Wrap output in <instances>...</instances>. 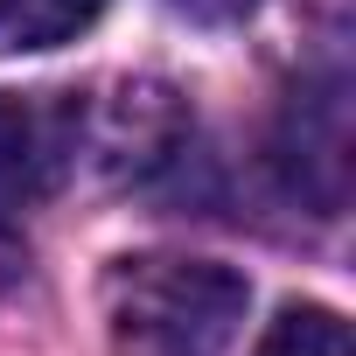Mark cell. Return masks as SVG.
<instances>
[{
	"label": "cell",
	"instance_id": "obj_1",
	"mask_svg": "<svg viewBox=\"0 0 356 356\" xmlns=\"http://www.w3.org/2000/svg\"><path fill=\"white\" fill-rule=\"evenodd\" d=\"M252 286L217 259L147 252L119 259L105 280V335L112 356H224L245 321Z\"/></svg>",
	"mask_w": 356,
	"mask_h": 356
},
{
	"label": "cell",
	"instance_id": "obj_3",
	"mask_svg": "<svg viewBox=\"0 0 356 356\" xmlns=\"http://www.w3.org/2000/svg\"><path fill=\"white\" fill-rule=\"evenodd\" d=\"M105 15V0H0V49H56Z\"/></svg>",
	"mask_w": 356,
	"mask_h": 356
},
{
	"label": "cell",
	"instance_id": "obj_5",
	"mask_svg": "<svg viewBox=\"0 0 356 356\" xmlns=\"http://www.w3.org/2000/svg\"><path fill=\"white\" fill-rule=\"evenodd\" d=\"M175 8H189V15H210V22H224V15H245L252 0H175Z\"/></svg>",
	"mask_w": 356,
	"mask_h": 356
},
{
	"label": "cell",
	"instance_id": "obj_4",
	"mask_svg": "<svg viewBox=\"0 0 356 356\" xmlns=\"http://www.w3.org/2000/svg\"><path fill=\"white\" fill-rule=\"evenodd\" d=\"M259 356H349V321L335 307H280Z\"/></svg>",
	"mask_w": 356,
	"mask_h": 356
},
{
	"label": "cell",
	"instance_id": "obj_2",
	"mask_svg": "<svg viewBox=\"0 0 356 356\" xmlns=\"http://www.w3.org/2000/svg\"><path fill=\"white\" fill-rule=\"evenodd\" d=\"M84 112L49 91H0V224L42 203L77 154Z\"/></svg>",
	"mask_w": 356,
	"mask_h": 356
}]
</instances>
